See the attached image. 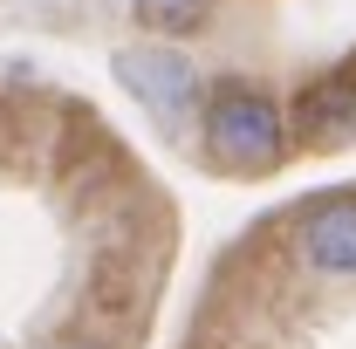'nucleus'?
Wrapping results in <instances>:
<instances>
[{"label":"nucleus","mask_w":356,"mask_h":349,"mask_svg":"<svg viewBox=\"0 0 356 349\" xmlns=\"http://www.w3.org/2000/svg\"><path fill=\"white\" fill-rule=\"evenodd\" d=\"M356 131V69H322L295 89V110H288V137L302 144H343Z\"/></svg>","instance_id":"nucleus-4"},{"label":"nucleus","mask_w":356,"mask_h":349,"mask_svg":"<svg viewBox=\"0 0 356 349\" xmlns=\"http://www.w3.org/2000/svg\"><path fill=\"white\" fill-rule=\"evenodd\" d=\"M62 349H110V343H96V336H76V343H62Z\"/></svg>","instance_id":"nucleus-6"},{"label":"nucleus","mask_w":356,"mask_h":349,"mask_svg":"<svg viewBox=\"0 0 356 349\" xmlns=\"http://www.w3.org/2000/svg\"><path fill=\"white\" fill-rule=\"evenodd\" d=\"M295 254L322 281H356V192H329L295 213Z\"/></svg>","instance_id":"nucleus-3"},{"label":"nucleus","mask_w":356,"mask_h":349,"mask_svg":"<svg viewBox=\"0 0 356 349\" xmlns=\"http://www.w3.org/2000/svg\"><path fill=\"white\" fill-rule=\"evenodd\" d=\"M213 7L220 0H131V21L151 42H185V35L213 28Z\"/></svg>","instance_id":"nucleus-5"},{"label":"nucleus","mask_w":356,"mask_h":349,"mask_svg":"<svg viewBox=\"0 0 356 349\" xmlns=\"http://www.w3.org/2000/svg\"><path fill=\"white\" fill-rule=\"evenodd\" d=\"M199 144L226 178H267L288 158V110L254 76H220L199 96Z\"/></svg>","instance_id":"nucleus-1"},{"label":"nucleus","mask_w":356,"mask_h":349,"mask_svg":"<svg viewBox=\"0 0 356 349\" xmlns=\"http://www.w3.org/2000/svg\"><path fill=\"white\" fill-rule=\"evenodd\" d=\"M117 83L131 89L137 103L158 117V124H192L199 117V69H192V55L172 42H137V48H117Z\"/></svg>","instance_id":"nucleus-2"}]
</instances>
